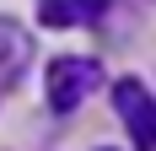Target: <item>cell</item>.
Returning a JSON list of instances; mask_svg holds the SVG:
<instances>
[{"label": "cell", "mask_w": 156, "mask_h": 151, "mask_svg": "<svg viewBox=\"0 0 156 151\" xmlns=\"http://www.w3.org/2000/svg\"><path fill=\"white\" fill-rule=\"evenodd\" d=\"M102 81V70H97L92 60H81V54H70V60H54L48 65V108L54 113H70V108H81V97Z\"/></svg>", "instance_id": "obj_1"}, {"label": "cell", "mask_w": 156, "mask_h": 151, "mask_svg": "<svg viewBox=\"0 0 156 151\" xmlns=\"http://www.w3.org/2000/svg\"><path fill=\"white\" fill-rule=\"evenodd\" d=\"M113 108H119V119H124L135 151H156V97L151 92H145L140 81H119V87H113Z\"/></svg>", "instance_id": "obj_2"}, {"label": "cell", "mask_w": 156, "mask_h": 151, "mask_svg": "<svg viewBox=\"0 0 156 151\" xmlns=\"http://www.w3.org/2000/svg\"><path fill=\"white\" fill-rule=\"evenodd\" d=\"M27 60H32V38L16 27V22H0V81H5V87H16Z\"/></svg>", "instance_id": "obj_3"}, {"label": "cell", "mask_w": 156, "mask_h": 151, "mask_svg": "<svg viewBox=\"0 0 156 151\" xmlns=\"http://www.w3.org/2000/svg\"><path fill=\"white\" fill-rule=\"evenodd\" d=\"M38 16H43V27H70L76 16H86V6H81V0H43Z\"/></svg>", "instance_id": "obj_4"}, {"label": "cell", "mask_w": 156, "mask_h": 151, "mask_svg": "<svg viewBox=\"0 0 156 151\" xmlns=\"http://www.w3.org/2000/svg\"><path fill=\"white\" fill-rule=\"evenodd\" d=\"M81 6H86V16H102V6H108V0H81Z\"/></svg>", "instance_id": "obj_5"}, {"label": "cell", "mask_w": 156, "mask_h": 151, "mask_svg": "<svg viewBox=\"0 0 156 151\" xmlns=\"http://www.w3.org/2000/svg\"><path fill=\"white\" fill-rule=\"evenodd\" d=\"M102 151H108V146H102Z\"/></svg>", "instance_id": "obj_6"}]
</instances>
